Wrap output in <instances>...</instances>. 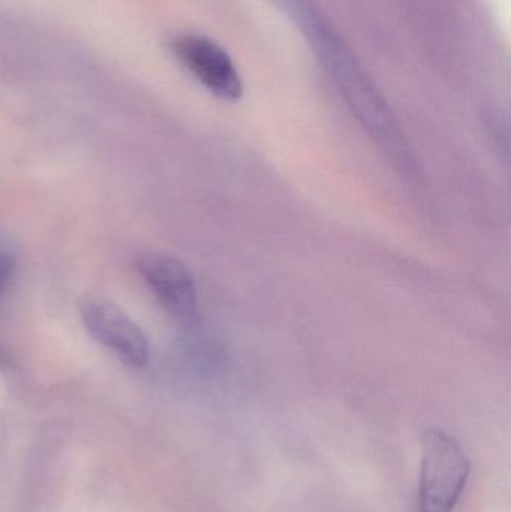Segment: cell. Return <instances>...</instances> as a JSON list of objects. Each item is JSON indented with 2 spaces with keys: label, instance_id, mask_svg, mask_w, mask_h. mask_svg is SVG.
<instances>
[{
  "label": "cell",
  "instance_id": "1",
  "mask_svg": "<svg viewBox=\"0 0 511 512\" xmlns=\"http://www.w3.org/2000/svg\"><path fill=\"white\" fill-rule=\"evenodd\" d=\"M318 57L338 84L342 96L353 110L354 116L365 126L378 146L404 168H413V155L405 141L398 122L377 87L369 80L365 69L357 63L341 39L321 21H312L305 29Z\"/></svg>",
  "mask_w": 511,
  "mask_h": 512
},
{
  "label": "cell",
  "instance_id": "2",
  "mask_svg": "<svg viewBox=\"0 0 511 512\" xmlns=\"http://www.w3.org/2000/svg\"><path fill=\"white\" fill-rule=\"evenodd\" d=\"M471 462L462 445L449 433H423L419 512H455L470 480Z\"/></svg>",
  "mask_w": 511,
  "mask_h": 512
},
{
  "label": "cell",
  "instance_id": "3",
  "mask_svg": "<svg viewBox=\"0 0 511 512\" xmlns=\"http://www.w3.org/2000/svg\"><path fill=\"white\" fill-rule=\"evenodd\" d=\"M138 270L165 312L177 324L191 327L198 316V297L188 268L173 256L147 254L138 261Z\"/></svg>",
  "mask_w": 511,
  "mask_h": 512
},
{
  "label": "cell",
  "instance_id": "4",
  "mask_svg": "<svg viewBox=\"0 0 511 512\" xmlns=\"http://www.w3.org/2000/svg\"><path fill=\"white\" fill-rule=\"evenodd\" d=\"M173 51L180 63L213 95L225 101L240 99L242 78L221 45L206 36L183 35L173 42Z\"/></svg>",
  "mask_w": 511,
  "mask_h": 512
},
{
  "label": "cell",
  "instance_id": "5",
  "mask_svg": "<svg viewBox=\"0 0 511 512\" xmlns=\"http://www.w3.org/2000/svg\"><path fill=\"white\" fill-rule=\"evenodd\" d=\"M81 318L93 339L132 367H143L149 358V343L141 328L128 315L107 301L86 298Z\"/></svg>",
  "mask_w": 511,
  "mask_h": 512
},
{
  "label": "cell",
  "instance_id": "6",
  "mask_svg": "<svg viewBox=\"0 0 511 512\" xmlns=\"http://www.w3.org/2000/svg\"><path fill=\"white\" fill-rule=\"evenodd\" d=\"M14 271V259L11 252L0 243V294L8 288Z\"/></svg>",
  "mask_w": 511,
  "mask_h": 512
}]
</instances>
